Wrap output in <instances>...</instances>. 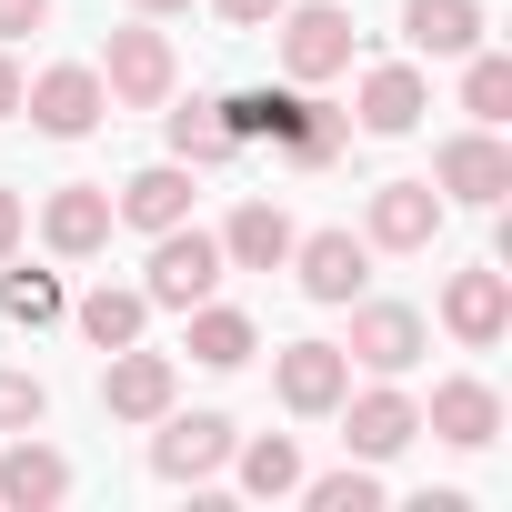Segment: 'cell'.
Instances as JSON below:
<instances>
[{"label":"cell","instance_id":"32","mask_svg":"<svg viewBox=\"0 0 512 512\" xmlns=\"http://www.w3.org/2000/svg\"><path fill=\"white\" fill-rule=\"evenodd\" d=\"M21 111V61H11V41H0V121Z\"/></svg>","mask_w":512,"mask_h":512},{"label":"cell","instance_id":"23","mask_svg":"<svg viewBox=\"0 0 512 512\" xmlns=\"http://www.w3.org/2000/svg\"><path fill=\"white\" fill-rule=\"evenodd\" d=\"M231 462H241V492H251V502H282V492H302V442H292V432L231 442Z\"/></svg>","mask_w":512,"mask_h":512},{"label":"cell","instance_id":"20","mask_svg":"<svg viewBox=\"0 0 512 512\" xmlns=\"http://www.w3.org/2000/svg\"><path fill=\"white\" fill-rule=\"evenodd\" d=\"M292 241H302V231H292L282 201H241V211L221 221V262H231V272H282Z\"/></svg>","mask_w":512,"mask_h":512},{"label":"cell","instance_id":"28","mask_svg":"<svg viewBox=\"0 0 512 512\" xmlns=\"http://www.w3.org/2000/svg\"><path fill=\"white\" fill-rule=\"evenodd\" d=\"M41 422H51V382L0 362V432H41Z\"/></svg>","mask_w":512,"mask_h":512},{"label":"cell","instance_id":"21","mask_svg":"<svg viewBox=\"0 0 512 512\" xmlns=\"http://www.w3.org/2000/svg\"><path fill=\"white\" fill-rule=\"evenodd\" d=\"M181 322H191V362H201V372H241L251 352H262L251 312H231V302H191Z\"/></svg>","mask_w":512,"mask_h":512},{"label":"cell","instance_id":"5","mask_svg":"<svg viewBox=\"0 0 512 512\" xmlns=\"http://www.w3.org/2000/svg\"><path fill=\"white\" fill-rule=\"evenodd\" d=\"M332 412H342V452H352V462H392V452H412V442H422V402H412L402 382L342 392Z\"/></svg>","mask_w":512,"mask_h":512},{"label":"cell","instance_id":"31","mask_svg":"<svg viewBox=\"0 0 512 512\" xmlns=\"http://www.w3.org/2000/svg\"><path fill=\"white\" fill-rule=\"evenodd\" d=\"M21 231H31V211H21V191H11V181H0V262L21 251Z\"/></svg>","mask_w":512,"mask_h":512},{"label":"cell","instance_id":"2","mask_svg":"<svg viewBox=\"0 0 512 512\" xmlns=\"http://www.w3.org/2000/svg\"><path fill=\"white\" fill-rule=\"evenodd\" d=\"M221 231H201V221H171V231H151V312H191V302H211L221 292Z\"/></svg>","mask_w":512,"mask_h":512},{"label":"cell","instance_id":"15","mask_svg":"<svg viewBox=\"0 0 512 512\" xmlns=\"http://www.w3.org/2000/svg\"><path fill=\"white\" fill-rule=\"evenodd\" d=\"M422 432H432V442H452V452H482V442L502 432V392H492L482 372H452V382H432Z\"/></svg>","mask_w":512,"mask_h":512},{"label":"cell","instance_id":"30","mask_svg":"<svg viewBox=\"0 0 512 512\" xmlns=\"http://www.w3.org/2000/svg\"><path fill=\"white\" fill-rule=\"evenodd\" d=\"M211 11H221L231 31H272V21H282V0H211Z\"/></svg>","mask_w":512,"mask_h":512},{"label":"cell","instance_id":"26","mask_svg":"<svg viewBox=\"0 0 512 512\" xmlns=\"http://www.w3.org/2000/svg\"><path fill=\"white\" fill-rule=\"evenodd\" d=\"M462 111H472L482 131L512 121V61H502V51H462Z\"/></svg>","mask_w":512,"mask_h":512},{"label":"cell","instance_id":"4","mask_svg":"<svg viewBox=\"0 0 512 512\" xmlns=\"http://www.w3.org/2000/svg\"><path fill=\"white\" fill-rule=\"evenodd\" d=\"M21 111H31V131H51V141H91L101 111H111V91H101L91 61H51L41 81H21Z\"/></svg>","mask_w":512,"mask_h":512},{"label":"cell","instance_id":"24","mask_svg":"<svg viewBox=\"0 0 512 512\" xmlns=\"http://www.w3.org/2000/svg\"><path fill=\"white\" fill-rule=\"evenodd\" d=\"M161 111H171V101H161ZM161 131H171V161H191V171H221V161L241 151V141L221 131V101H181Z\"/></svg>","mask_w":512,"mask_h":512},{"label":"cell","instance_id":"11","mask_svg":"<svg viewBox=\"0 0 512 512\" xmlns=\"http://www.w3.org/2000/svg\"><path fill=\"white\" fill-rule=\"evenodd\" d=\"M272 392H282V412L322 422V412L352 392V352H342V342H282V352H272Z\"/></svg>","mask_w":512,"mask_h":512},{"label":"cell","instance_id":"33","mask_svg":"<svg viewBox=\"0 0 512 512\" xmlns=\"http://www.w3.org/2000/svg\"><path fill=\"white\" fill-rule=\"evenodd\" d=\"M131 11H141V21H171V11H191V0H131Z\"/></svg>","mask_w":512,"mask_h":512},{"label":"cell","instance_id":"19","mask_svg":"<svg viewBox=\"0 0 512 512\" xmlns=\"http://www.w3.org/2000/svg\"><path fill=\"white\" fill-rule=\"evenodd\" d=\"M482 31H492L482 0H402V41H412V61H462V51H482Z\"/></svg>","mask_w":512,"mask_h":512},{"label":"cell","instance_id":"3","mask_svg":"<svg viewBox=\"0 0 512 512\" xmlns=\"http://www.w3.org/2000/svg\"><path fill=\"white\" fill-rule=\"evenodd\" d=\"M101 91H111L121 111H161V101L181 91V51H171V31H161V21L111 31V51H101Z\"/></svg>","mask_w":512,"mask_h":512},{"label":"cell","instance_id":"9","mask_svg":"<svg viewBox=\"0 0 512 512\" xmlns=\"http://www.w3.org/2000/svg\"><path fill=\"white\" fill-rule=\"evenodd\" d=\"M362 372H382V382H402L422 352H432V322L412 312V302H352V342H342Z\"/></svg>","mask_w":512,"mask_h":512},{"label":"cell","instance_id":"27","mask_svg":"<svg viewBox=\"0 0 512 512\" xmlns=\"http://www.w3.org/2000/svg\"><path fill=\"white\" fill-rule=\"evenodd\" d=\"M302 502H312V512H382V472H372V462H342V472H302Z\"/></svg>","mask_w":512,"mask_h":512},{"label":"cell","instance_id":"16","mask_svg":"<svg viewBox=\"0 0 512 512\" xmlns=\"http://www.w3.org/2000/svg\"><path fill=\"white\" fill-rule=\"evenodd\" d=\"M0 502H11V512L71 502V452H51L41 432H0Z\"/></svg>","mask_w":512,"mask_h":512},{"label":"cell","instance_id":"10","mask_svg":"<svg viewBox=\"0 0 512 512\" xmlns=\"http://www.w3.org/2000/svg\"><path fill=\"white\" fill-rule=\"evenodd\" d=\"M282 272H302V292L342 312V302H362V292H372V241H362V231H302Z\"/></svg>","mask_w":512,"mask_h":512},{"label":"cell","instance_id":"8","mask_svg":"<svg viewBox=\"0 0 512 512\" xmlns=\"http://www.w3.org/2000/svg\"><path fill=\"white\" fill-rule=\"evenodd\" d=\"M442 332H452L462 352H492V342L512 332V272H502V262L452 272V282H442Z\"/></svg>","mask_w":512,"mask_h":512},{"label":"cell","instance_id":"14","mask_svg":"<svg viewBox=\"0 0 512 512\" xmlns=\"http://www.w3.org/2000/svg\"><path fill=\"white\" fill-rule=\"evenodd\" d=\"M111 231H121V211H111L101 181H61V191L41 201V241L61 251V262H91V251H111Z\"/></svg>","mask_w":512,"mask_h":512},{"label":"cell","instance_id":"13","mask_svg":"<svg viewBox=\"0 0 512 512\" xmlns=\"http://www.w3.org/2000/svg\"><path fill=\"white\" fill-rule=\"evenodd\" d=\"M231 462V412H161V432H151V472L161 482H211Z\"/></svg>","mask_w":512,"mask_h":512},{"label":"cell","instance_id":"1","mask_svg":"<svg viewBox=\"0 0 512 512\" xmlns=\"http://www.w3.org/2000/svg\"><path fill=\"white\" fill-rule=\"evenodd\" d=\"M352 41H362V21L342 11V0H282V81L292 91L342 81L352 71Z\"/></svg>","mask_w":512,"mask_h":512},{"label":"cell","instance_id":"22","mask_svg":"<svg viewBox=\"0 0 512 512\" xmlns=\"http://www.w3.org/2000/svg\"><path fill=\"white\" fill-rule=\"evenodd\" d=\"M71 322H81V342H91V352H121V342H141V332H151V292L101 282V292H81V302H71Z\"/></svg>","mask_w":512,"mask_h":512},{"label":"cell","instance_id":"18","mask_svg":"<svg viewBox=\"0 0 512 512\" xmlns=\"http://www.w3.org/2000/svg\"><path fill=\"white\" fill-rule=\"evenodd\" d=\"M191 201H201V171H191V161H151V171H131V181L111 191V211H121L131 231H171V221H191Z\"/></svg>","mask_w":512,"mask_h":512},{"label":"cell","instance_id":"6","mask_svg":"<svg viewBox=\"0 0 512 512\" xmlns=\"http://www.w3.org/2000/svg\"><path fill=\"white\" fill-rule=\"evenodd\" d=\"M432 191L442 201H472V211H492L502 191H512V151H502V131H452L442 151H432Z\"/></svg>","mask_w":512,"mask_h":512},{"label":"cell","instance_id":"29","mask_svg":"<svg viewBox=\"0 0 512 512\" xmlns=\"http://www.w3.org/2000/svg\"><path fill=\"white\" fill-rule=\"evenodd\" d=\"M31 31H51V0H0V41H31Z\"/></svg>","mask_w":512,"mask_h":512},{"label":"cell","instance_id":"17","mask_svg":"<svg viewBox=\"0 0 512 512\" xmlns=\"http://www.w3.org/2000/svg\"><path fill=\"white\" fill-rule=\"evenodd\" d=\"M362 131L372 141H402V131H422V111H432V81H422V61H382V71H362Z\"/></svg>","mask_w":512,"mask_h":512},{"label":"cell","instance_id":"25","mask_svg":"<svg viewBox=\"0 0 512 512\" xmlns=\"http://www.w3.org/2000/svg\"><path fill=\"white\" fill-rule=\"evenodd\" d=\"M0 312H11L21 332H41V322L71 312V292H61V272H21V262H0Z\"/></svg>","mask_w":512,"mask_h":512},{"label":"cell","instance_id":"7","mask_svg":"<svg viewBox=\"0 0 512 512\" xmlns=\"http://www.w3.org/2000/svg\"><path fill=\"white\" fill-rule=\"evenodd\" d=\"M442 221H452V201H442L432 181H382V191L362 201V241H372V251H432Z\"/></svg>","mask_w":512,"mask_h":512},{"label":"cell","instance_id":"12","mask_svg":"<svg viewBox=\"0 0 512 512\" xmlns=\"http://www.w3.org/2000/svg\"><path fill=\"white\" fill-rule=\"evenodd\" d=\"M181 402V372H171V352H141V342H121L111 362H101V412L111 422H161Z\"/></svg>","mask_w":512,"mask_h":512}]
</instances>
